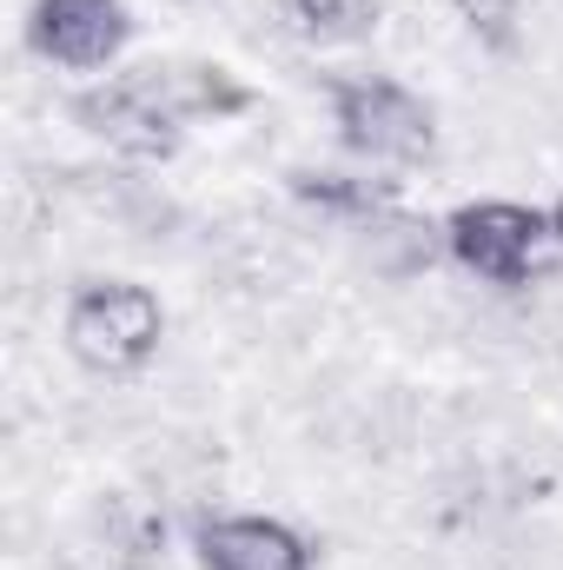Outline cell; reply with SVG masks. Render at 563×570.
Masks as SVG:
<instances>
[{"label": "cell", "instance_id": "6da1fadb", "mask_svg": "<svg viewBox=\"0 0 563 570\" xmlns=\"http://www.w3.org/2000/svg\"><path fill=\"white\" fill-rule=\"evenodd\" d=\"M332 134L365 166H431L437 159V107L398 73H332L325 80Z\"/></svg>", "mask_w": 563, "mask_h": 570}, {"label": "cell", "instance_id": "7a4b0ae2", "mask_svg": "<svg viewBox=\"0 0 563 570\" xmlns=\"http://www.w3.org/2000/svg\"><path fill=\"white\" fill-rule=\"evenodd\" d=\"M67 352L100 379H134L166 345V305L140 279H80L60 312Z\"/></svg>", "mask_w": 563, "mask_h": 570}, {"label": "cell", "instance_id": "3957f363", "mask_svg": "<svg viewBox=\"0 0 563 570\" xmlns=\"http://www.w3.org/2000/svg\"><path fill=\"white\" fill-rule=\"evenodd\" d=\"M544 246H551V213L524 199H464L457 213H444V253L477 285H497V292L531 285Z\"/></svg>", "mask_w": 563, "mask_h": 570}, {"label": "cell", "instance_id": "277c9868", "mask_svg": "<svg viewBox=\"0 0 563 570\" xmlns=\"http://www.w3.org/2000/svg\"><path fill=\"white\" fill-rule=\"evenodd\" d=\"M134 7L127 0H33L27 7V53L60 73H100L127 53Z\"/></svg>", "mask_w": 563, "mask_h": 570}, {"label": "cell", "instance_id": "5b68a950", "mask_svg": "<svg viewBox=\"0 0 563 570\" xmlns=\"http://www.w3.org/2000/svg\"><path fill=\"white\" fill-rule=\"evenodd\" d=\"M73 120L93 140H107L113 153H127V159H172L186 146V127L146 94V80L134 67L127 73H107L100 87H80L73 94Z\"/></svg>", "mask_w": 563, "mask_h": 570}, {"label": "cell", "instance_id": "8992f818", "mask_svg": "<svg viewBox=\"0 0 563 570\" xmlns=\"http://www.w3.org/2000/svg\"><path fill=\"white\" fill-rule=\"evenodd\" d=\"M199 570H318V544L266 511H213L192 524Z\"/></svg>", "mask_w": 563, "mask_h": 570}, {"label": "cell", "instance_id": "52a82bcc", "mask_svg": "<svg viewBox=\"0 0 563 570\" xmlns=\"http://www.w3.org/2000/svg\"><path fill=\"white\" fill-rule=\"evenodd\" d=\"M146 80V94L179 120V127H219V120H239V114H253V87L233 73V67H219V60H146L134 67Z\"/></svg>", "mask_w": 563, "mask_h": 570}, {"label": "cell", "instance_id": "ba28073f", "mask_svg": "<svg viewBox=\"0 0 563 570\" xmlns=\"http://www.w3.org/2000/svg\"><path fill=\"white\" fill-rule=\"evenodd\" d=\"M285 193L325 219H352V226H372L378 213L398 206V179H372V173H332V166H292L285 173Z\"/></svg>", "mask_w": 563, "mask_h": 570}, {"label": "cell", "instance_id": "9c48e42d", "mask_svg": "<svg viewBox=\"0 0 563 570\" xmlns=\"http://www.w3.org/2000/svg\"><path fill=\"white\" fill-rule=\"evenodd\" d=\"M285 27L312 47H358L378 33L385 0H279Z\"/></svg>", "mask_w": 563, "mask_h": 570}, {"label": "cell", "instance_id": "30bf717a", "mask_svg": "<svg viewBox=\"0 0 563 570\" xmlns=\"http://www.w3.org/2000/svg\"><path fill=\"white\" fill-rule=\"evenodd\" d=\"M365 233V246H372V259L385 266V273H418L431 266L437 253H444V226H431V219H412L405 206H392V213H378L372 226H358Z\"/></svg>", "mask_w": 563, "mask_h": 570}, {"label": "cell", "instance_id": "8fae6325", "mask_svg": "<svg viewBox=\"0 0 563 570\" xmlns=\"http://www.w3.org/2000/svg\"><path fill=\"white\" fill-rule=\"evenodd\" d=\"M451 7H457V20H464V33H471L477 47L517 53V7H524V0H451Z\"/></svg>", "mask_w": 563, "mask_h": 570}, {"label": "cell", "instance_id": "7c38bea8", "mask_svg": "<svg viewBox=\"0 0 563 570\" xmlns=\"http://www.w3.org/2000/svg\"><path fill=\"white\" fill-rule=\"evenodd\" d=\"M551 239H557V246H563V193H557V199H551Z\"/></svg>", "mask_w": 563, "mask_h": 570}]
</instances>
